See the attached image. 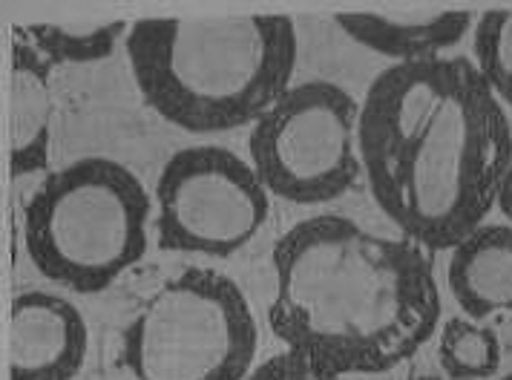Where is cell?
Segmentation results:
<instances>
[{"mask_svg": "<svg viewBox=\"0 0 512 380\" xmlns=\"http://www.w3.org/2000/svg\"><path fill=\"white\" fill-rule=\"evenodd\" d=\"M245 380H346V375H337L326 366L314 363L311 357L288 349V352L268 357Z\"/></svg>", "mask_w": 512, "mask_h": 380, "instance_id": "15", "label": "cell"}, {"mask_svg": "<svg viewBox=\"0 0 512 380\" xmlns=\"http://www.w3.org/2000/svg\"><path fill=\"white\" fill-rule=\"evenodd\" d=\"M159 245L205 257H231L268 219V190L228 147L199 144L167 159L156 185Z\"/></svg>", "mask_w": 512, "mask_h": 380, "instance_id": "7", "label": "cell"}, {"mask_svg": "<svg viewBox=\"0 0 512 380\" xmlns=\"http://www.w3.org/2000/svg\"><path fill=\"white\" fill-rule=\"evenodd\" d=\"M256 343V320L239 285L210 268H187L124 329L121 363L136 380H245Z\"/></svg>", "mask_w": 512, "mask_h": 380, "instance_id": "5", "label": "cell"}, {"mask_svg": "<svg viewBox=\"0 0 512 380\" xmlns=\"http://www.w3.org/2000/svg\"><path fill=\"white\" fill-rule=\"evenodd\" d=\"M87 323L70 300L24 291L9 311V378L72 380L87 357Z\"/></svg>", "mask_w": 512, "mask_h": 380, "instance_id": "8", "label": "cell"}, {"mask_svg": "<svg viewBox=\"0 0 512 380\" xmlns=\"http://www.w3.org/2000/svg\"><path fill=\"white\" fill-rule=\"evenodd\" d=\"M127 58L147 107L187 133L262 119L291 90L297 29L285 15L136 21Z\"/></svg>", "mask_w": 512, "mask_h": 380, "instance_id": "3", "label": "cell"}, {"mask_svg": "<svg viewBox=\"0 0 512 380\" xmlns=\"http://www.w3.org/2000/svg\"><path fill=\"white\" fill-rule=\"evenodd\" d=\"M412 380H441V378H432V375H426V378H412Z\"/></svg>", "mask_w": 512, "mask_h": 380, "instance_id": "17", "label": "cell"}, {"mask_svg": "<svg viewBox=\"0 0 512 380\" xmlns=\"http://www.w3.org/2000/svg\"><path fill=\"white\" fill-rule=\"evenodd\" d=\"M472 52L489 90L512 107V9H489L478 18Z\"/></svg>", "mask_w": 512, "mask_h": 380, "instance_id": "14", "label": "cell"}, {"mask_svg": "<svg viewBox=\"0 0 512 380\" xmlns=\"http://www.w3.org/2000/svg\"><path fill=\"white\" fill-rule=\"evenodd\" d=\"M495 205L501 208V214L512 219V162L507 167V173H504V179H501V188H498V199H495Z\"/></svg>", "mask_w": 512, "mask_h": 380, "instance_id": "16", "label": "cell"}, {"mask_svg": "<svg viewBox=\"0 0 512 380\" xmlns=\"http://www.w3.org/2000/svg\"><path fill=\"white\" fill-rule=\"evenodd\" d=\"M47 58L26 44L21 35L12 41V70H9V167L12 176H32L49 165L52 142V84Z\"/></svg>", "mask_w": 512, "mask_h": 380, "instance_id": "9", "label": "cell"}, {"mask_svg": "<svg viewBox=\"0 0 512 380\" xmlns=\"http://www.w3.org/2000/svg\"><path fill=\"white\" fill-rule=\"evenodd\" d=\"M357 101L331 81L291 87L251 127V167L268 193L320 205L340 199L360 176Z\"/></svg>", "mask_w": 512, "mask_h": 380, "instance_id": "6", "label": "cell"}, {"mask_svg": "<svg viewBox=\"0 0 512 380\" xmlns=\"http://www.w3.org/2000/svg\"><path fill=\"white\" fill-rule=\"evenodd\" d=\"M443 372L452 380H487L501 366L498 334L466 317L446 320L438 346Z\"/></svg>", "mask_w": 512, "mask_h": 380, "instance_id": "13", "label": "cell"}, {"mask_svg": "<svg viewBox=\"0 0 512 380\" xmlns=\"http://www.w3.org/2000/svg\"><path fill=\"white\" fill-rule=\"evenodd\" d=\"M449 291L469 320L512 314V225H481L452 248Z\"/></svg>", "mask_w": 512, "mask_h": 380, "instance_id": "10", "label": "cell"}, {"mask_svg": "<svg viewBox=\"0 0 512 380\" xmlns=\"http://www.w3.org/2000/svg\"><path fill=\"white\" fill-rule=\"evenodd\" d=\"M130 32L124 21L113 24H35L15 26V35L29 38L49 64H95L113 55L116 44Z\"/></svg>", "mask_w": 512, "mask_h": 380, "instance_id": "12", "label": "cell"}, {"mask_svg": "<svg viewBox=\"0 0 512 380\" xmlns=\"http://www.w3.org/2000/svg\"><path fill=\"white\" fill-rule=\"evenodd\" d=\"M150 196L130 167L87 156L49 173L24 208L32 265L78 294L113 285L147 251Z\"/></svg>", "mask_w": 512, "mask_h": 380, "instance_id": "4", "label": "cell"}, {"mask_svg": "<svg viewBox=\"0 0 512 380\" xmlns=\"http://www.w3.org/2000/svg\"><path fill=\"white\" fill-rule=\"evenodd\" d=\"M274 271V334L337 375L389 372L441 323V291L423 248L377 237L346 216H314L282 234Z\"/></svg>", "mask_w": 512, "mask_h": 380, "instance_id": "2", "label": "cell"}, {"mask_svg": "<svg viewBox=\"0 0 512 380\" xmlns=\"http://www.w3.org/2000/svg\"><path fill=\"white\" fill-rule=\"evenodd\" d=\"M501 380H512V375H504V378H501Z\"/></svg>", "mask_w": 512, "mask_h": 380, "instance_id": "18", "label": "cell"}, {"mask_svg": "<svg viewBox=\"0 0 512 380\" xmlns=\"http://www.w3.org/2000/svg\"><path fill=\"white\" fill-rule=\"evenodd\" d=\"M337 26L351 41L377 55L397 58V64L432 61L458 47L472 29V12H432V15H337Z\"/></svg>", "mask_w": 512, "mask_h": 380, "instance_id": "11", "label": "cell"}, {"mask_svg": "<svg viewBox=\"0 0 512 380\" xmlns=\"http://www.w3.org/2000/svg\"><path fill=\"white\" fill-rule=\"evenodd\" d=\"M357 153L377 208L420 248H458L492 211L512 127L469 58L395 64L360 107Z\"/></svg>", "mask_w": 512, "mask_h": 380, "instance_id": "1", "label": "cell"}]
</instances>
